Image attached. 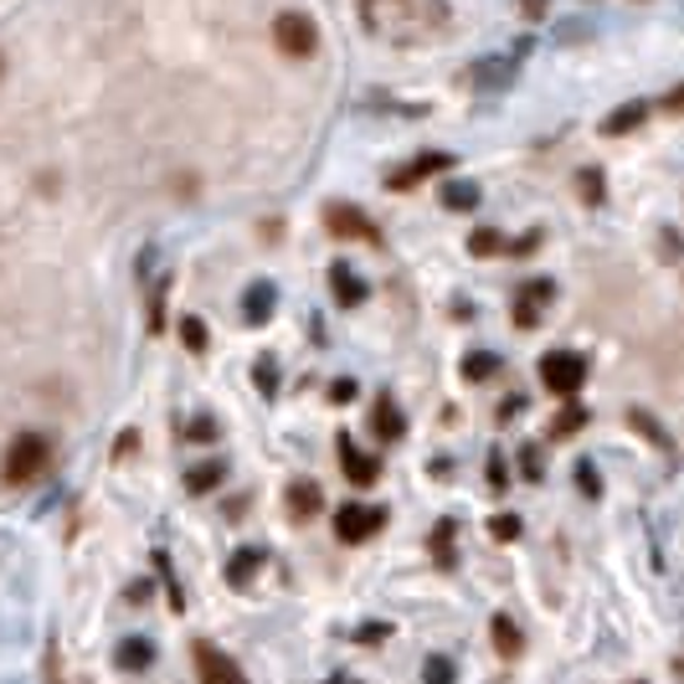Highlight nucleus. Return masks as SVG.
Instances as JSON below:
<instances>
[{"label":"nucleus","mask_w":684,"mask_h":684,"mask_svg":"<svg viewBox=\"0 0 684 684\" xmlns=\"http://www.w3.org/2000/svg\"><path fill=\"white\" fill-rule=\"evenodd\" d=\"M540 387H546L550 397H577V391L587 387V360H581L577 350H550V356H540Z\"/></svg>","instance_id":"obj_1"},{"label":"nucleus","mask_w":684,"mask_h":684,"mask_svg":"<svg viewBox=\"0 0 684 684\" xmlns=\"http://www.w3.org/2000/svg\"><path fill=\"white\" fill-rule=\"evenodd\" d=\"M46 463H52V448H46L42 432H21L6 453V484H31Z\"/></svg>","instance_id":"obj_2"},{"label":"nucleus","mask_w":684,"mask_h":684,"mask_svg":"<svg viewBox=\"0 0 684 684\" xmlns=\"http://www.w3.org/2000/svg\"><path fill=\"white\" fill-rule=\"evenodd\" d=\"M381 525H387V509H381V505H345V509H335V536H340L345 546L371 540Z\"/></svg>","instance_id":"obj_3"},{"label":"nucleus","mask_w":684,"mask_h":684,"mask_svg":"<svg viewBox=\"0 0 684 684\" xmlns=\"http://www.w3.org/2000/svg\"><path fill=\"white\" fill-rule=\"evenodd\" d=\"M273 42L288 52V57H309L314 42H319V31H314L309 15H298V11H283L278 21H273Z\"/></svg>","instance_id":"obj_4"},{"label":"nucleus","mask_w":684,"mask_h":684,"mask_svg":"<svg viewBox=\"0 0 684 684\" xmlns=\"http://www.w3.org/2000/svg\"><path fill=\"white\" fill-rule=\"evenodd\" d=\"M340 469H345V478H350V484H360V490H371L376 478H381V459H371V453H360L356 443H350V438H345L340 432Z\"/></svg>","instance_id":"obj_5"},{"label":"nucleus","mask_w":684,"mask_h":684,"mask_svg":"<svg viewBox=\"0 0 684 684\" xmlns=\"http://www.w3.org/2000/svg\"><path fill=\"white\" fill-rule=\"evenodd\" d=\"M196 670H201V684H248L238 664L222 649H211V643H196Z\"/></svg>","instance_id":"obj_6"},{"label":"nucleus","mask_w":684,"mask_h":684,"mask_svg":"<svg viewBox=\"0 0 684 684\" xmlns=\"http://www.w3.org/2000/svg\"><path fill=\"white\" fill-rule=\"evenodd\" d=\"M325 227H329V232H335V238H360V242H381V232H376V227L366 222V217H360L356 207H340V201H335V207H325Z\"/></svg>","instance_id":"obj_7"},{"label":"nucleus","mask_w":684,"mask_h":684,"mask_svg":"<svg viewBox=\"0 0 684 684\" xmlns=\"http://www.w3.org/2000/svg\"><path fill=\"white\" fill-rule=\"evenodd\" d=\"M550 298H556V283H550V278H530L520 288V298H515V325H520V329H536L540 304H550Z\"/></svg>","instance_id":"obj_8"},{"label":"nucleus","mask_w":684,"mask_h":684,"mask_svg":"<svg viewBox=\"0 0 684 684\" xmlns=\"http://www.w3.org/2000/svg\"><path fill=\"white\" fill-rule=\"evenodd\" d=\"M453 165V155H417L407 170H397V176L387 180L391 191H407V186H417V180H428V176H438V170H448Z\"/></svg>","instance_id":"obj_9"},{"label":"nucleus","mask_w":684,"mask_h":684,"mask_svg":"<svg viewBox=\"0 0 684 684\" xmlns=\"http://www.w3.org/2000/svg\"><path fill=\"white\" fill-rule=\"evenodd\" d=\"M371 428H376V438H381V443H397V438L407 432L402 407L391 402V397H381V402H376V412H371Z\"/></svg>","instance_id":"obj_10"},{"label":"nucleus","mask_w":684,"mask_h":684,"mask_svg":"<svg viewBox=\"0 0 684 684\" xmlns=\"http://www.w3.org/2000/svg\"><path fill=\"white\" fill-rule=\"evenodd\" d=\"M288 509H294L298 520L319 515V509H325V494H319V484H314V478H298V484H288Z\"/></svg>","instance_id":"obj_11"},{"label":"nucleus","mask_w":684,"mask_h":684,"mask_svg":"<svg viewBox=\"0 0 684 684\" xmlns=\"http://www.w3.org/2000/svg\"><path fill=\"white\" fill-rule=\"evenodd\" d=\"M257 566H263V550H257V546H242L238 556L227 561V581H232V587H248V581L257 577Z\"/></svg>","instance_id":"obj_12"},{"label":"nucleus","mask_w":684,"mask_h":684,"mask_svg":"<svg viewBox=\"0 0 684 684\" xmlns=\"http://www.w3.org/2000/svg\"><path fill=\"white\" fill-rule=\"evenodd\" d=\"M329 288H335V298H340V304H360V298H366V283L345 269V263H335V269H329Z\"/></svg>","instance_id":"obj_13"},{"label":"nucleus","mask_w":684,"mask_h":684,"mask_svg":"<svg viewBox=\"0 0 684 684\" xmlns=\"http://www.w3.org/2000/svg\"><path fill=\"white\" fill-rule=\"evenodd\" d=\"M242 314H248V325H263L273 314V283H253L248 298H242Z\"/></svg>","instance_id":"obj_14"},{"label":"nucleus","mask_w":684,"mask_h":684,"mask_svg":"<svg viewBox=\"0 0 684 684\" xmlns=\"http://www.w3.org/2000/svg\"><path fill=\"white\" fill-rule=\"evenodd\" d=\"M494 649H499V654H505V659H515V654H520V649H525V639H520V628H515V623H509V618H505V612H494Z\"/></svg>","instance_id":"obj_15"},{"label":"nucleus","mask_w":684,"mask_h":684,"mask_svg":"<svg viewBox=\"0 0 684 684\" xmlns=\"http://www.w3.org/2000/svg\"><path fill=\"white\" fill-rule=\"evenodd\" d=\"M443 207L448 211H474L478 207V186H474V180H448V186H443Z\"/></svg>","instance_id":"obj_16"},{"label":"nucleus","mask_w":684,"mask_h":684,"mask_svg":"<svg viewBox=\"0 0 684 684\" xmlns=\"http://www.w3.org/2000/svg\"><path fill=\"white\" fill-rule=\"evenodd\" d=\"M222 474H227V463H196L191 474H186V490L207 494V490H217V484H222Z\"/></svg>","instance_id":"obj_17"},{"label":"nucleus","mask_w":684,"mask_h":684,"mask_svg":"<svg viewBox=\"0 0 684 684\" xmlns=\"http://www.w3.org/2000/svg\"><path fill=\"white\" fill-rule=\"evenodd\" d=\"M453 530H459L453 520H438V530H432V540H428V550H432V561L438 566H453Z\"/></svg>","instance_id":"obj_18"},{"label":"nucleus","mask_w":684,"mask_h":684,"mask_svg":"<svg viewBox=\"0 0 684 684\" xmlns=\"http://www.w3.org/2000/svg\"><path fill=\"white\" fill-rule=\"evenodd\" d=\"M581 428H587V407L571 402L561 417H556V422H550V438H577Z\"/></svg>","instance_id":"obj_19"},{"label":"nucleus","mask_w":684,"mask_h":684,"mask_svg":"<svg viewBox=\"0 0 684 684\" xmlns=\"http://www.w3.org/2000/svg\"><path fill=\"white\" fill-rule=\"evenodd\" d=\"M639 124H643V104H623L608 124H602V135H628V129H639Z\"/></svg>","instance_id":"obj_20"},{"label":"nucleus","mask_w":684,"mask_h":684,"mask_svg":"<svg viewBox=\"0 0 684 684\" xmlns=\"http://www.w3.org/2000/svg\"><path fill=\"white\" fill-rule=\"evenodd\" d=\"M494 371H499V356H490V350H478V356L463 360V381H490Z\"/></svg>","instance_id":"obj_21"},{"label":"nucleus","mask_w":684,"mask_h":684,"mask_svg":"<svg viewBox=\"0 0 684 684\" xmlns=\"http://www.w3.org/2000/svg\"><path fill=\"white\" fill-rule=\"evenodd\" d=\"M149 659H155V649H149L145 639H129V643L119 649V664H124V670H145Z\"/></svg>","instance_id":"obj_22"},{"label":"nucleus","mask_w":684,"mask_h":684,"mask_svg":"<svg viewBox=\"0 0 684 684\" xmlns=\"http://www.w3.org/2000/svg\"><path fill=\"white\" fill-rule=\"evenodd\" d=\"M180 340H186V350H196V356H201V350H207V325H201V319H180Z\"/></svg>","instance_id":"obj_23"},{"label":"nucleus","mask_w":684,"mask_h":684,"mask_svg":"<svg viewBox=\"0 0 684 684\" xmlns=\"http://www.w3.org/2000/svg\"><path fill=\"white\" fill-rule=\"evenodd\" d=\"M422 680H428V684H453V659L432 654L428 664H422Z\"/></svg>","instance_id":"obj_24"},{"label":"nucleus","mask_w":684,"mask_h":684,"mask_svg":"<svg viewBox=\"0 0 684 684\" xmlns=\"http://www.w3.org/2000/svg\"><path fill=\"white\" fill-rule=\"evenodd\" d=\"M499 248H505V242H499V232H490V227L469 238V253H474V257H494V253H499Z\"/></svg>","instance_id":"obj_25"},{"label":"nucleus","mask_w":684,"mask_h":684,"mask_svg":"<svg viewBox=\"0 0 684 684\" xmlns=\"http://www.w3.org/2000/svg\"><path fill=\"white\" fill-rule=\"evenodd\" d=\"M520 474L530 478V484H540V478H546V469H540V448H536V443H525V448H520Z\"/></svg>","instance_id":"obj_26"},{"label":"nucleus","mask_w":684,"mask_h":684,"mask_svg":"<svg viewBox=\"0 0 684 684\" xmlns=\"http://www.w3.org/2000/svg\"><path fill=\"white\" fill-rule=\"evenodd\" d=\"M628 422H633V428L643 432V438H649V443H659V448H670V438H664V432H659V422L649 412H628Z\"/></svg>","instance_id":"obj_27"},{"label":"nucleus","mask_w":684,"mask_h":684,"mask_svg":"<svg viewBox=\"0 0 684 684\" xmlns=\"http://www.w3.org/2000/svg\"><path fill=\"white\" fill-rule=\"evenodd\" d=\"M577 490H581V494H592V499L602 494V478H597L592 459H581V463H577Z\"/></svg>","instance_id":"obj_28"},{"label":"nucleus","mask_w":684,"mask_h":684,"mask_svg":"<svg viewBox=\"0 0 684 684\" xmlns=\"http://www.w3.org/2000/svg\"><path fill=\"white\" fill-rule=\"evenodd\" d=\"M490 536L494 540H515V536H520V515H494V520H490Z\"/></svg>","instance_id":"obj_29"},{"label":"nucleus","mask_w":684,"mask_h":684,"mask_svg":"<svg viewBox=\"0 0 684 684\" xmlns=\"http://www.w3.org/2000/svg\"><path fill=\"white\" fill-rule=\"evenodd\" d=\"M329 402H356V381H350V376H345V381H335V387H329Z\"/></svg>","instance_id":"obj_30"},{"label":"nucleus","mask_w":684,"mask_h":684,"mask_svg":"<svg viewBox=\"0 0 684 684\" xmlns=\"http://www.w3.org/2000/svg\"><path fill=\"white\" fill-rule=\"evenodd\" d=\"M356 639H360V643H381V639H391V623H366Z\"/></svg>","instance_id":"obj_31"},{"label":"nucleus","mask_w":684,"mask_h":684,"mask_svg":"<svg viewBox=\"0 0 684 684\" xmlns=\"http://www.w3.org/2000/svg\"><path fill=\"white\" fill-rule=\"evenodd\" d=\"M273 381H278V376H273V360H257V387H263V397H273Z\"/></svg>","instance_id":"obj_32"},{"label":"nucleus","mask_w":684,"mask_h":684,"mask_svg":"<svg viewBox=\"0 0 684 684\" xmlns=\"http://www.w3.org/2000/svg\"><path fill=\"white\" fill-rule=\"evenodd\" d=\"M191 438H196V443H211V438H217V422H211V417H196V422H191Z\"/></svg>","instance_id":"obj_33"},{"label":"nucleus","mask_w":684,"mask_h":684,"mask_svg":"<svg viewBox=\"0 0 684 684\" xmlns=\"http://www.w3.org/2000/svg\"><path fill=\"white\" fill-rule=\"evenodd\" d=\"M581 196H587V201H602V176H597V170L581 176Z\"/></svg>","instance_id":"obj_34"},{"label":"nucleus","mask_w":684,"mask_h":684,"mask_svg":"<svg viewBox=\"0 0 684 684\" xmlns=\"http://www.w3.org/2000/svg\"><path fill=\"white\" fill-rule=\"evenodd\" d=\"M490 484H494V490H505V484H509L505 459H499V453H490Z\"/></svg>","instance_id":"obj_35"},{"label":"nucleus","mask_w":684,"mask_h":684,"mask_svg":"<svg viewBox=\"0 0 684 684\" xmlns=\"http://www.w3.org/2000/svg\"><path fill=\"white\" fill-rule=\"evenodd\" d=\"M525 412V397H509V402H499V422H509V417Z\"/></svg>","instance_id":"obj_36"},{"label":"nucleus","mask_w":684,"mask_h":684,"mask_svg":"<svg viewBox=\"0 0 684 684\" xmlns=\"http://www.w3.org/2000/svg\"><path fill=\"white\" fill-rule=\"evenodd\" d=\"M664 108H670V114H684V88L670 93V98H664Z\"/></svg>","instance_id":"obj_37"},{"label":"nucleus","mask_w":684,"mask_h":684,"mask_svg":"<svg viewBox=\"0 0 684 684\" xmlns=\"http://www.w3.org/2000/svg\"><path fill=\"white\" fill-rule=\"evenodd\" d=\"M525 15H546V0H525Z\"/></svg>","instance_id":"obj_38"}]
</instances>
